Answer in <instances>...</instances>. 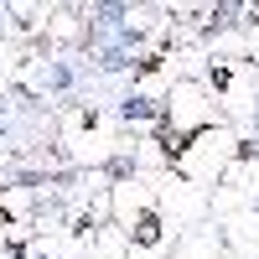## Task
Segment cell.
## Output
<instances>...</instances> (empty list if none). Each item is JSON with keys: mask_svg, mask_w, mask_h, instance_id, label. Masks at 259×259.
<instances>
[{"mask_svg": "<svg viewBox=\"0 0 259 259\" xmlns=\"http://www.w3.org/2000/svg\"><path fill=\"white\" fill-rule=\"evenodd\" d=\"M239 140H244V135H239L228 119L197 130V135H187L177 150H171V177H182V182H192V187L212 192V187L223 182V171L233 166V156H239Z\"/></svg>", "mask_w": 259, "mask_h": 259, "instance_id": "3", "label": "cell"}, {"mask_svg": "<svg viewBox=\"0 0 259 259\" xmlns=\"http://www.w3.org/2000/svg\"><path fill=\"white\" fill-rule=\"evenodd\" d=\"M109 202H114V228L130 239V259H166L171 249H177L182 233L171 228L156 187H150L145 177H119L109 187Z\"/></svg>", "mask_w": 259, "mask_h": 259, "instance_id": "1", "label": "cell"}, {"mask_svg": "<svg viewBox=\"0 0 259 259\" xmlns=\"http://www.w3.org/2000/svg\"><path fill=\"white\" fill-rule=\"evenodd\" d=\"M57 145H62V156H68L73 166H83V171H104L124 150L119 119L104 109L99 99H83V104H68V109H62Z\"/></svg>", "mask_w": 259, "mask_h": 259, "instance_id": "2", "label": "cell"}, {"mask_svg": "<svg viewBox=\"0 0 259 259\" xmlns=\"http://www.w3.org/2000/svg\"><path fill=\"white\" fill-rule=\"evenodd\" d=\"M171 259H228L223 233L218 228H187L177 239V254H171Z\"/></svg>", "mask_w": 259, "mask_h": 259, "instance_id": "5", "label": "cell"}, {"mask_svg": "<svg viewBox=\"0 0 259 259\" xmlns=\"http://www.w3.org/2000/svg\"><path fill=\"white\" fill-rule=\"evenodd\" d=\"M218 233H223L228 259H259V207H239L218 218Z\"/></svg>", "mask_w": 259, "mask_h": 259, "instance_id": "4", "label": "cell"}]
</instances>
